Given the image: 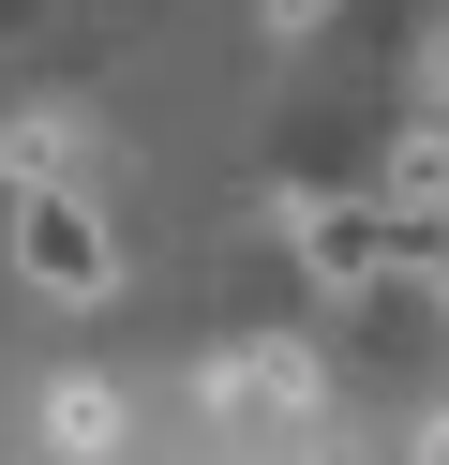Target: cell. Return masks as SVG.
I'll list each match as a JSON object with an SVG mask.
<instances>
[{
    "label": "cell",
    "instance_id": "cell-1",
    "mask_svg": "<svg viewBox=\"0 0 449 465\" xmlns=\"http://www.w3.org/2000/svg\"><path fill=\"white\" fill-rule=\"evenodd\" d=\"M434 241L449 225L434 211H405V195H285V255L315 271V301H375V285H419L434 271Z\"/></svg>",
    "mask_w": 449,
    "mask_h": 465
},
{
    "label": "cell",
    "instance_id": "cell-2",
    "mask_svg": "<svg viewBox=\"0 0 449 465\" xmlns=\"http://www.w3.org/2000/svg\"><path fill=\"white\" fill-rule=\"evenodd\" d=\"M15 271L45 285V301H105V285H120V241H105V211H90L75 181H30L15 195Z\"/></svg>",
    "mask_w": 449,
    "mask_h": 465
},
{
    "label": "cell",
    "instance_id": "cell-3",
    "mask_svg": "<svg viewBox=\"0 0 449 465\" xmlns=\"http://www.w3.org/2000/svg\"><path fill=\"white\" fill-rule=\"evenodd\" d=\"M210 405H239V420H315L329 375H315V345L255 331V345H225V361H210Z\"/></svg>",
    "mask_w": 449,
    "mask_h": 465
},
{
    "label": "cell",
    "instance_id": "cell-4",
    "mask_svg": "<svg viewBox=\"0 0 449 465\" xmlns=\"http://www.w3.org/2000/svg\"><path fill=\"white\" fill-rule=\"evenodd\" d=\"M75 105H0V195H30V181H75Z\"/></svg>",
    "mask_w": 449,
    "mask_h": 465
},
{
    "label": "cell",
    "instance_id": "cell-5",
    "mask_svg": "<svg viewBox=\"0 0 449 465\" xmlns=\"http://www.w3.org/2000/svg\"><path fill=\"white\" fill-rule=\"evenodd\" d=\"M45 435H60V450L90 465V450H120V405L90 391V375H60V391H45Z\"/></svg>",
    "mask_w": 449,
    "mask_h": 465
},
{
    "label": "cell",
    "instance_id": "cell-6",
    "mask_svg": "<svg viewBox=\"0 0 449 465\" xmlns=\"http://www.w3.org/2000/svg\"><path fill=\"white\" fill-rule=\"evenodd\" d=\"M389 195H405V211H434V225H449V121H419L405 151H389Z\"/></svg>",
    "mask_w": 449,
    "mask_h": 465
},
{
    "label": "cell",
    "instance_id": "cell-7",
    "mask_svg": "<svg viewBox=\"0 0 449 465\" xmlns=\"http://www.w3.org/2000/svg\"><path fill=\"white\" fill-rule=\"evenodd\" d=\"M255 31H269V45H315V31H329V0H255Z\"/></svg>",
    "mask_w": 449,
    "mask_h": 465
},
{
    "label": "cell",
    "instance_id": "cell-8",
    "mask_svg": "<svg viewBox=\"0 0 449 465\" xmlns=\"http://www.w3.org/2000/svg\"><path fill=\"white\" fill-rule=\"evenodd\" d=\"M419 105L449 121V31H419Z\"/></svg>",
    "mask_w": 449,
    "mask_h": 465
},
{
    "label": "cell",
    "instance_id": "cell-9",
    "mask_svg": "<svg viewBox=\"0 0 449 465\" xmlns=\"http://www.w3.org/2000/svg\"><path fill=\"white\" fill-rule=\"evenodd\" d=\"M419 285H434V315H449V241H434V271H419Z\"/></svg>",
    "mask_w": 449,
    "mask_h": 465
}]
</instances>
